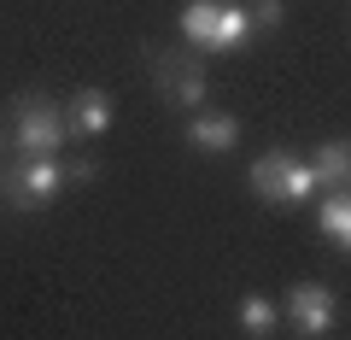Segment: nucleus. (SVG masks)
<instances>
[{
  "label": "nucleus",
  "instance_id": "1",
  "mask_svg": "<svg viewBox=\"0 0 351 340\" xmlns=\"http://www.w3.org/2000/svg\"><path fill=\"white\" fill-rule=\"evenodd\" d=\"M64 141H71L64 106H53L47 94H18L12 100V147H18V159H59Z\"/></svg>",
  "mask_w": 351,
  "mask_h": 340
},
{
  "label": "nucleus",
  "instance_id": "3",
  "mask_svg": "<svg viewBox=\"0 0 351 340\" xmlns=\"http://www.w3.org/2000/svg\"><path fill=\"white\" fill-rule=\"evenodd\" d=\"M246 182H252V194H258V200H269V205H304V200L316 194L311 159H299V152H287V147L263 152V159L246 170Z\"/></svg>",
  "mask_w": 351,
  "mask_h": 340
},
{
  "label": "nucleus",
  "instance_id": "7",
  "mask_svg": "<svg viewBox=\"0 0 351 340\" xmlns=\"http://www.w3.org/2000/svg\"><path fill=\"white\" fill-rule=\"evenodd\" d=\"M182 129H188L193 152H228L240 141V117H228V112H193Z\"/></svg>",
  "mask_w": 351,
  "mask_h": 340
},
{
  "label": "nucleus",
  "instance_id": "11",
  "mask_svg": "<svg viewBox=\"0 0 351 340\" xmlns=\"http://www.w3.org/2000/svg\"><path fill=\"white\" fill-rule=\"evenodd\" d=\"M316 229H322V235L334 240L339 252H351V188L328 194V200L316 205Z\"/></svg>",
  "mask_w": 351,
  "mask_h": 340
},
{
  "label": "nucleus",
  "instance_id": "5",
  "mask_svg": "<svg viewBox=\"0 0 351 340\" xmlns=\"http://www.w3.org/2000/svg\"><path fill=\"white\" fill-rule=\"evenodd\" d=\"M281 317H287V323L299 328L304 340H322L328 328L339 323L334 288H322V282H293V288H287V299H281Z\"/></svg>",
  "mask_w": 351,
  "mask_h": 340
},
{
  "label": "nucleus",
  "instance_id": "2",
  "mask_svg": "<svg viewBox=\"0 0 351 340\" xmlns=\"http://www.w3.org/2000/svg\"><path fill=\"white\" fill-rule=\"evenodd\" d=\"M64 182H71V164H59V159H18V164L0 170V200L12 205L18 217H29V212H47V205L59 200Z\"/></svg>",
  "mask_w": 351,
  "mask_h": 340
},
{
  "label": "nucleus",
  "instance_id": "4",
  "mask_svg": "<svg viewBox=\"0 0 351 340\" xmlns=\"http://www.w3.org/2000/svg\"><path fill=\"white\" fill-rule=\"evenodd\" d=\"M152 82L176 112H199L205 94H211V76H205L199 53H152Z\"/></svg>",
  "mask_w": 351,
  "mask_h": 340
},
{
  "label": "nucleus",
  "instance_id": "6",
  "mask_svg": "<svg viewBox=\"0 0 351 340\" xmlns=\"http://www.w3.org/2000/svg\"><path fill=\"white\" fill-rule=\"evenodd\" d=\"M112 124H117V106H112L106 89H76L71 100H64V129H71L76 141H100Z\"/></svg>",
  "mask_w": 351,
  "mask_h": 340
},
{
  "label": "nucleus",
  "instance_id": "8",
  "mask_svg": "<svg viewBox=\"0 0 351 340\" xmlns=\"http://www.w3.org/2000/svg\"><path fill=\"white\" fill-rule=\"evenodd\" d=\"M217 18H223V0H188L182 6V18H176V30H182V41L199 53L217 47Z\"/></svg>",
  "mask_w": 351,
  "mask_h": 340
},
{
  "label": "nucleus",
  "instance_id": "12",
  "mask_svg": "<svg viewBox=\"0 0 351 340\" xmlns=\"http://www.w3.org/2000/svg\"><path fill=\"white\" fill-rule=\"evenodd\" d=\"M252 24H258V36L281 30V0H258V6H252Z\"/></svg>",
  "mask_w": 351,
  "mask_h": 340
},
{
  "label": "nucleus",
  "instance_id": "10",
  "mask_svg": "<svg viewBox=\"0 0 351 340\" xmlns=\"http://www.w3.org/2000/svg\"><path fill=\"white\" fill-rule=\"evenodd\" d=\"M234 317H240V328H246L252 340H269V335L281 328V305L269 299V293H240Z\"/></svg>",
  "mask_w": 351,
  "mask_h": 340
},
{
  "label": "nucleus",
  "instance_id": "9",
  "mask_svg": "<svg viewBox=\"0 0 351 340\" xmlns=\"http://www.w3.org/2000/svg\"><path fill=\"white\" fill-rule=\"evenodd\" d=\"M311 170H316V188H334V194L351 188V141H322Z\"/></svg>",
  "mask_w": 351,
  "mask_h": 340
}]
</instances>
